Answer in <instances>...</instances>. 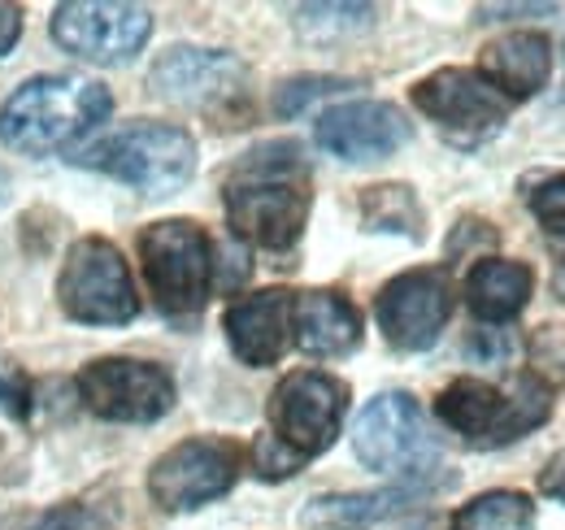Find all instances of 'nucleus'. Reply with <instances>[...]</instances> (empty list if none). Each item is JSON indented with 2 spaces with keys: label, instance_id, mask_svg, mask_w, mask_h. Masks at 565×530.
<instances>
[{
  "label": "nucleus",
  "instance_id": "1",
  "mask_svg": "<svg viewBox=\"0 0 565 530\" xmlns=\"http://www.w3.org/2000/svg\"><path fill=\"white\" fill-rule=\"evenodd\" d=\"M222 204L226 222L239 240L266 248V253H287L305 235L309 222V166L296 144H262L222 183Z\"/></svg>",
  "mask_w": 565,
  "mask_h": 530
},
{
  "label": "nucleus",
  "instance_id": "2",
  "mask_svg": "<svg viewBox=\"0 0 565 530\" xmlns=\"http://www.w3.org/2000/svg\"><path fill=\"white\" fill-rule=\"evenodd\" d=\"M114 109L105 83L83 74H40L22 83L0 109V144L26 157L66 148L78 135L96 131Z\"/></svg>",
  "mask_w": 565,
  "mask_h": 530
},
{
  "label": "nucleus",
  "instance_id": "3",
  "mask_svg": "<svg viewBox=\"0 0 565 530\" xmlns=\"http://www.w3.org/2000/svg\"><path fill=\"white\" fill-rule=\"evenodd\" d=\"M435 413L466 444L500 448V444H513L526 431L544 426V417L553 413V388L535 370L518 374V383L509 392H500L483 379H452L435 400Z\"/></svg>",
  "mask_w": 565,
  "mask_h": 530
},
{
  "label": "nucleus",
  "instance_id": "4",
  "mask_svg": "<svg viewBox=\"0 0 565 530\" xmlns=\"http://www.w3.org/2000/svg\"><path fill=\"white\" fill-rule=\"evenodd\" d=\"M74 161L105 170L109 179L136 188L143 197H170L196 174V139L170 123H136L105 135L92 148H78Z\"/></svg>",
  "mask_w": 565,
  "mask_h": 530
},
{
  "label": "nucleus",
  "instance_id": "5",
  "mask_svg": "<svg viewBox=\"0 0 565 530\" xmlns=\"http://www.w3.org/2000/svg\"><path fill=\"white\" fill-rule=\"evenodd\" d=\"M140 265H143V278H148V292L161 305V314L183 318V314H196L210 300L213 244L196 222L170 218V222L143 226Z\"/></svg>",
  "mask_w": 565,
  "mask_h": 530
},
{
  "label": "nucleus",
  "instance_id": "6",
  "mask_svg": "<svg viewBox=\"0 0 565 530\" xmlns=\"http://www.w3.org/2000/svg\"><path fill=\"white\" fill-rule=\"evenodd\" d=\"M57 300L74 322H92V327H122L140 314V296H136L122 253L96 235L78 240L66 253L62 278H57Z\"/></svg>",
  "mask_w": 565,
  "mask_h": 530
},
{
  "label": "nucleus",
  "instance_id": "7",
  "mask_svg": "<svg viewBox=\"0 0 565 530\" xmlns=\"http://www.w3.org/2000/svg\"><path fill=\"white\" fill-rule=\"evenodd\" d=\"M353 453L374 474H405V478H423L439 462L435 435L409 392H383L361 409L353 426Z\"/></svg>",
  "mask_w": 565,
  "mask_h": 530
},
{
  "label": "nucleus",
  "instance_id": "8",
  "mask_svg": "<svg viewBox=\"0 0 565 530\" xmlns=\"http://www.w3.org/2000/svg\"><path fill=\"white\" fill-rule=\"evenodd\" d=\"M344 409H349V388L340 379L322 370L282 374L279 388L270 392V435L300 462H309L340 439Z\"/></svg>",
  "mask_w": 565,
  "mask_h": 530
},
{
  "label": "nucleus",
  "instance_id": "9",
  "mask_svg": "<svg viewBox=\"0 0 565 530\" xmlns=\"http://www.w3.org/2000/svg\"><path fill=\"white\" fill-rule=\"evenodd\" d=\"M414 105L457 148H475V144L492 139L509 123V109H513V100H504L479 70L461 66L426 74L414 87Z\"/></svg>",
  "mask_w": 565,
  "mask_h": 530
},
{
  "label": "nucleus",
  "instance_id": "10",
  "mask_svg": "<svg viewBox=\"0 0 565 530\" xmlns=\"http://www.w3.org/2000/svg\"><path fill=\"white\" fill-rule=\"evenodd\" d=\"M239 465H244V453L231 439H210V435L183 439L170 453H161L157 465L148 469V496L166 513L201 509L235 487Z\"/></svg>",
  "mask_w": 565,
  "mask_h": 530
},
{
  "label": "nucleus",
  "instance_id": "11",
  "mask_svg": "<svg viewBox=\"0 0 565 530\" xmlns=\"http://www.w3.org/2000/svg\"><path fill=\"white\" fill-rule=\"evenodd\" d=\"M152 35V13L143 4H109V0H71L53 13V40L96 66L131 62Z\"/></svg>",
  "mask_w": 565,
  "mask_h": 530
},
{
  "label": "nucleus",
  "instance_id": "12",
  "mask_svg": "<svg viewBox=\"0 0 565 530\" xmlns=\"http://www.w3.org/2000/svg\"><path fill=\"white\" fill-rule=\"evenodd\" d=\"M78 396L105 422H157L174 409V379L136 357H100L78 370Z\"/></svg>",
  "mask_w": 565,
  "mask_h": 530
},
{
  "label": "nucleus",
  "instance_id": "13",
  "mask_svg": "<svg viewBox=\"0 0 565 530\" xmlns=\"http://www.w3.org/2000/svg\"><path fill=\"white\" fill-rule=\"evenodd\" d=\"M379 331L401 352H426L452 318V283L444 269H405L374 300Z\"/></svg>",
  "mask_w": 565,
  "mask_h": 530
},
{
  "label": "nucleus",
  "instance_id": "14",
  "mask_svg": "<svg viewBox=\"0 0 565 530\" xmlns=\"http://www.w3.org/2000/svg\"><path fill=\"white\" fill-rule=\"evenodd\" d=\"M318 144L340 161H379L409 144V118L387 100H349L318 118Z\"/></svg>",
  "mask_w": 565,
  "mask_h": 530
},
{
  "label": "nucleus",
  "instance_id": "15",
  "mask_svg": "<svg viewBox=\"0 0 565 530\" xmlns=\"http://www.w3.org/2000/svg\"><path fill=\"white\" fill-rule=\"evenodd\" d=\"M244 83H248L244 62L217 49H170L152 66V92L192 109H213L222 100H235Z\"/></svg>",
  "mask_w": 565,
  "mask_h": 530
},
{
  "label": "nucleus",
  "instance_id": "16",
  "mask_svg": "<svg viewBox=\"0 0 565 530\" xmlns=\"http://www.w3.org/2000/svg\"><path fill=\"white\" fill-rule=\"evenodd\" d=\"M222 327L244 365H253V370L275 365L291 343V292L270 287V292L231 300L222 314Z\"/></svg>",
  "mask_w": 565,
  "mask_h": 530
},
{
  "label": "nucleus",
  "instance_id": "17",
  "mask_svg": "<svg viewBox=\"0 0 565 530\" xmlns=\"http://www.w3.org/2000/svg\"><path fill=\"white\" fill-rule=\"evenodd\" d=\"M479 74L492 83L504 100L535 96L553 74V40L540 31H509L479 53Z\"/></svg>",
  "mask_w": 565,
  "mask_h": 530
},
{
  "label": "nucleus",
  "instance_id": "18",
  "mask_svg": "<svg viewBox=\"0 0 565 530\" xmlns=\"http://www.w3.org/2000/svg\"><path fill=\"white\" fill-rule=\"evenodd\" d=\"M291 339L309 357H344L361 343V314L340 292L291 296Z\"/></svg>",
  "mask_w": 565,
  "mask_h": 530
},
{
  "label": "nucleus",
  "instance_id": "19",
  "mask_svg": "<svg viewBox=\"0 0 565 530\" xmlns=\"http://www.w3.org/2000/svg\"><path fill=\"white\" fill-rule=\"evenodd\" d=\"M423 496L418 483L409 487H387V491H349V496H318L300 513L305 530H365L379 522H396L414 509Z\"/></svg>",
  "mask_w": 565,
  "mask_h": 530
},
{
  "label": "nucleus",
  "instance_id": "20",
  "mask_svg": "<svg viewBox=\"0 0 565 530\" xmlns=\"http://www.w3.org/2000/svg\"><path fill=\"white\" fill-rule=\"evenodd\" d=\"M535 292L531 265L504 262V257H479L466 274V305L483 322H509L526 309Z\"/></svg>",
  "mask_w": 565,
  "mask_h": 530
},
{
  "label": "nucleus",
  "instance_id": "21",
  "mask_svg": "<svg viewBox=\"0 0 565 530\" xmlns=\"http://www.w3.org/2000/svg\"><path fill=\"white\" fill-rule=\"evenodd\" d=\"M452 530H535V505L522 491H483L452 513Z\"/></svg>",
  "mask_w": 565,
  "mask_h": 530
},
{
  "label": "nucleus",
  "instance_id": "22",
  "mask_svg": "<svg viewBox=\"0 0 565 530\" xmlns=\"http://www.w3.org/2000/svg\"><path fill=\"white\" fill-rule=\"evenodd\" d=\"M361 218H365L370 231H396V235L423 240V204L414 197V188H405V183L365 188V197H361Z\"/></svg>",
  "mask_w": 565,
  "mask_h": 530
},
{
  "label": "nucleus",
  "instance_id": "23",
  "mask_svg": "<svg viewBox=\"0 0 565 530\" xmlns=\"http://www.w3.org/2000/svg\"><path fill=\"white\" fill-rule=\"evenodd\" d=\"M531 213L540 218V226L548 235L565 240V170L562 174H544L535 188H531Z\"/></svg>",
  "mask_w": 565,
  "mask_h": 530
},
{
  "label": "nucleus",
  "instance_id": "24",
  "mask_svg": "<svg viewBox=\"0 0 565 530\" xmlns=\"http://www.w3.org/2000/svg\"><path fill=\"white\" fill-rule=\"evenodd\" d=\"M340 87H349V83H344V78H327V74L291 78V83H282V87H279L275 109H279L282 118H291V114H300L309 100H318V96H327V92H340Z\"/></svg>",
  "mask_w": 565,
  "mask_h": 530
},
{
  "label": "nucleus",
  "instance_id": "25",
  "mask_svg": "<svg viewBox=\"0 0 565 530\" xmlns=\"http://www.w3.org/2000/svg\"><path fill=\"white\" fill-rule=\"evenodd\" d=\"M253 465H257L262 478H287V474H296L305 462H300L291 448H282L275 435H262V439L253 444Z\"/></svg>",
  "mask_w": 565,
  "mask_h": 530
},
{
  "label": "nucleus",
  "instance_id": "26",
  "mask_svg": "<svg viewBox=\"0 0 565 530\" xmlns=\"http://www.w3.org/2000/svg\"><path fill=\"white\" fill-rule=\"evenodd\" d=\"M0 404H4L9 413H26V379H22V370L9 365L4 357H0Z\"/></svg>",
  "mask_w": 565,
  "mask_h": 530
},
{
  "label": "nucleus",
  "instance_id": "27",
  "mask_svg": "<svg viewBox=\"0 0 565 530\" xmlns=\"http://www.w3.org/2000/svg\"><path fill=\"white\" fill-rule=\"evenodd\" d=\"M18 35H22V9L18 4H0V57L18 44Z\"/></svg>",
  "mask_w": 565,
  "mask_h": 530
},
{
  "label": "nucleus",
  "instance_id": "28",
  "mask_svg": "<svg viewBox=\"0 0 565 530\" xmlns=\"http://www.w3.org/2000/svg\"><path fill=\"white\" fill-rule=\"evenodd\" d=\"M540 491H544V496H553L557 505H565V453L562 457H553L548 469L540 474Z\"/></svg>",
  "mask_w": 565,
  "mask_h": 530
},
{
  "label": "nucleus",
  "instance_id": "29",
  "mask_svg": "<svg viewBox=\"0 0 565 530\" xmlns=\"http://www.w3.org/2000/svg\"><path fill=\"white\" fill-rule=\"evenodd\" d=\"M392 530H452V518H444V513H405L401 518V527H392Z\"/></svg>",
  "mask_w": 565,
  "mask_h": 530
},
{
  "label": "nucleus",
  "instance_id": "30",
  "mask_svg": "<svg viewBox=\"0 0 565 530\" xmlns=\"http://www.w3.org/2000/svg\"><path fill=\"white\" fill-rule=\"evenodd\" d=\"M4 192H9V174L0 170V200H4Z\"/></svg>",
  "mask_w": 565,
  "mask_h": 530
},
{
  "label": "nucleus",
  "instance_id": "31",
  "mask_svg": "<svg viewBox=\"0 0 565 530\" xmlns=\"http://www.w3.org/2000/svg\"><path fill=\"white\" fill-rule=\"evenodd\" d=\"M562 287H565V240H562Z\"/></svg>",
  "mask_w": 565,
  "mask_h": 530
}]
</instances>
